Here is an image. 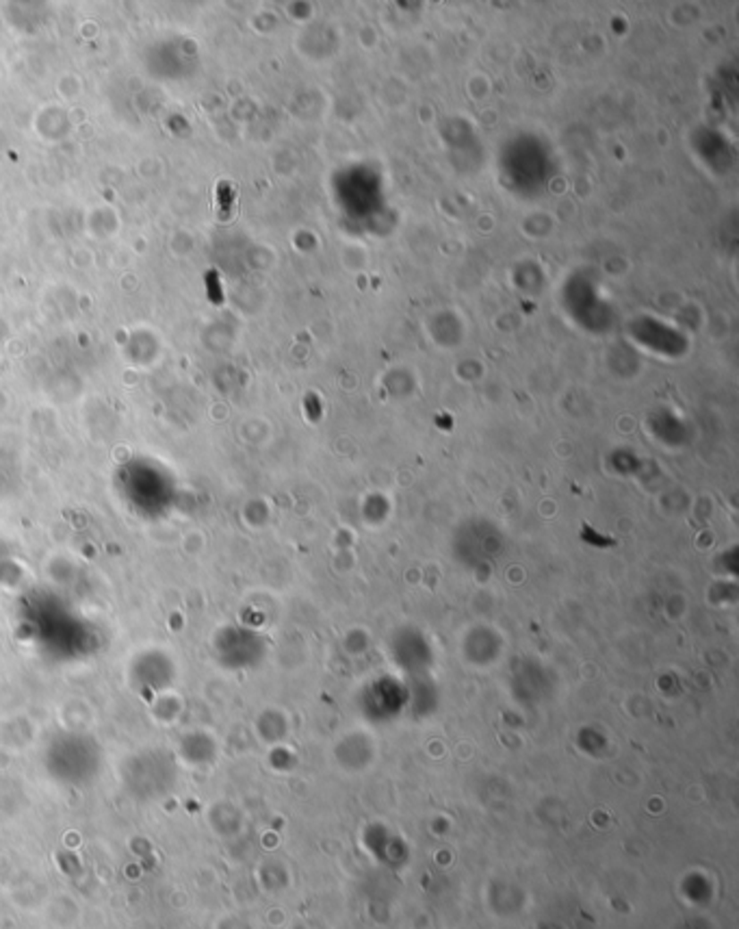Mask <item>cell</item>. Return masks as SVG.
<instances>
[{"mask_svg": "<svg viewBox=\"0 0 739 929\" xmlns=\"http://www.w3.org/2000/svg\"><path fill=\"white\" fill-rule=\"evenodd\" d=\"M234 200H237V191L234 185L228 181H222L217 185V220L228 222L232 217L234 211Z\"/></svg>", "mask_w": 739, "mask_h": 929, "instance_id": "1", "label": "cell"}]
</instances>
